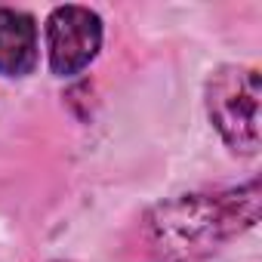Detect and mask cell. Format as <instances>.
I'll list each match as a JSON object with an SVG mask.
<instances>
[{
  "instance_id": "cell-1",
  "label": "cell",
  "mask_w": 262,
  "mask_h": 262,
  "mask_svg": "<svg viewBox=\"0 0 262 262\" xmlns=\"http://www.w3.org/2000/svg\"><path fill=\"white\" fill-rule=\"evenodd\" d=\"M259 216V185L228 194H191L158 207L148 216L151 250L161 262H201L219 250V244Z\"/></svg>"
},
{
  "instance_id": "cell-2",
  "label": "cell",
  "mask_w": 262,
  "mask_h": 262,
  "mask_svg": "<svg viewBox=\"0 0 262 262\" xmlns=\"http://www.w3.org/2000/svg\"><path fill=\"white\" fill-rule=\"evenodd\" d=\"M259 74L253 68H219L207 83V111L222 139L241 151H259Z\"/></svg>"
},
{
  "instance_id": "cell-3",
  "label": "cell",
  "mask_w": 262,
  "mask_h": 262,
  "mask_svg": "<svg viewBox=\"0 0 262 262\" xmlns=\"http://www.w3.org/2000/svg\"><path fill=\"white\" fill-rule=\"evenodd\" d=\"M47 40L53 71L68 77L96 59L102 43V22L86 7H56L47 22Z\"/></svg>"
},
{
  "instance_id": "cell-4",
  "label": "cell",
  "mask_w": 262,
  "mask_h": 262,
  "mask_svg": "<svg viewBox=\"0 0 262 262\" xmlns=\"http://www.w3.org/2000/svg\"><path fill=\"white\" fill-rule=\"evenodd\" d=\"M37 65V28L28 13L0 10V74L25 77Z\"/></svg>"
}]
</instances>
